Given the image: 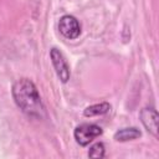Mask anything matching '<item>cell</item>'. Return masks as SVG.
<instances>
[{
    "mask_svg": "<svg viewBox=\"0 0 159 159\" xmlns=\"http://www.w3.org/2000/svg\"><path fill=\"white\" fill-rule=\"evenodd\" d=\"M11 93L16 106L29 117L42 119L46 116V108L32 81L27 78L17 80L12 84Z\"/></svg>",
    "mask_w": 159,
    "mask_h": 159,
    "instance_id": "1",
    "label": "cell"
},
{
    "mask_svg": "<svg viewBox=\"0 0 159 159\" xmlns=\"http://www.w3.org/2000/svg\"><path fill=\"white\" fill-rule=\"evenodd\" d=\"M102 133H103V130H102V128L99 125L84 123V124H80V125L76 127V129L73 132V135H75L76 142L81 147H86L94 138L99 137Z\"/></svg>",
    "mask_w": 159,
    "mask_h": 159,
    "instance_id": "2",
    "label": "cell"
},
{
    "mask_svg": "<svg viewBox=\"0 0 159 159\" xmlns=\"http://www.w3.org/2000/svg\"><path fill=\"white\" fill-rule=\"evenodd\" d=\"M58 30L66 39L75 40L81 34V25L75 16L63 15L58 21Z\"/></svg>",
    "mask_w": 159,
    "mask_h": 159,
    "instance_id": "3",
    "label": "cell"
},
{
    "mask_svg": "<svg viewBox=\"0 0 159 159\" xmlns=\"http://www.w3.org/2000/svg\"><path fill=\"white\" fill-rule=\"evenodd\" d=\"M50 57H51V62L53 65V68L58 76V78L61 80V82L66 83L70 80V67L62 55V52L60 50H57L56 47L51 48L50 51Z\"/></svg>",
    "mask_w": 159,
    "mask_h": 159,
    "instance_id": "4",
    "label": "cell"
},
{
    "mask_svg": "<svg viewBox=\"0 0 159 159\" xmlns=\"http://www.w3.org/2000/svg\"><path fill=\"white\" fill-rule=\"evenodd\" d=\"M158 113L154 108H144L140 112V120L145 129L154 137H158Z\"/></svg>",
    "mask_w": 159,
    "mask_h": 159,
    "instance_id": "5",
    "label": "cell"
},
{
    "mask_svg": "<svg viewBox=\"0 0 159 159\" xmlns=\"http://www.w3.org/2000/svg\"><path fill=\"white\" fill-rule=\"evenodd\" d=\"M142 135L140 130L137 129L135 127H130V128H123L119 129L114 133V139L117 142H128V140H133L137 139Z\"/></svg>",
    "mask_w": 159,
    "mask_h": 159,
    "instance_id": "6",
    "label": "cell"
},
{
    "mask_svg": "<svg viewBox=\"0 0 159 159\" xmlns=\"http://www.w3.org/2000/svg\"><path fill=\"white\" fill-rule=\"evenodd\" d=\"M111 109V104L107 103V102H102V103H98V104H92L89 107H87L84 111H83V114L86 117H93V116H102V114H106L108 113Z\"/></svg>",
    "mask_w": 159,
    "mask_h": 159,
    "instance_id": "7",
    "label": "cell"
},
{
    "mask_svg": "<svg viewBox=\"0 0 159 159\" xmlns=\"http://www.w3.org/2000/svg\"><path fill=\"white\" fill-rule=\"evenodd\" d=\"M106 154V148L103 143H94L89 150H88V157L89 158H96V159H101L103 158Z\"/></svg>",
    "mask_w": 159,
    "mask_h": 159,
    "instance_id": "8",
    "label": "cell"
}]
</instances>
